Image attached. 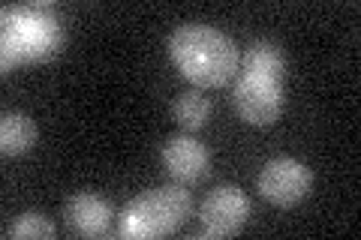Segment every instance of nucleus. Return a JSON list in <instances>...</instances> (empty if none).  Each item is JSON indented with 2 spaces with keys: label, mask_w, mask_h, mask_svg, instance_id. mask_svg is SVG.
<instances>
[{
  "label": "nucleus",
  "mask_w": 361,
  "mask_h": 240,
  "mask_svg": "<svg viewBox=\"0 0 361 240\" xmlns=\"http://www.w3.org/2000/svg\"><path fill=\"white\" fill-rule=\"evenodd\" d=\"M163 165L178 184H196L208 175V151L190 135H172L163 144Z\"/></svg>",
  "instance_id": "nucleus-6"
},
{
  "label": "nucleus",
  "mask_w": 361,
  "mask_h": 240,
  "mask_svg": "<svg viewBox=\"0 0 361 240\" xmlns=\"http://www.w3.org/2000/svg\"><path fill=\"white\" fill-rule=\"evenodd\" d=\"M208 114H211V106H208V99L202 96L199 90H187V94H180L178 102H175V120L190 132L205 127Z\"/></svg>",
  "instance_id": "nucleus-10"
},
{
  "label": "nucleus",
  "mask_w": 361,
  "mask_h": 240,
  "mask_svg": "<svg viewBox=\"0 0 361 240\" xmlns=\"http://www.w3.org/2000/svg\"><path fill=\"white\" fill-rule=\"evenodd\" d=\"M172 61L199 87H220L238 70L235 42L208 25H180L169 42Z\"/></svg>",
  "instance_id": "nucleus-1"
},
{
  "label": "nucleus",
  "mask_w": 361,
  "mask_h": 240,
  "mask_svg": "<svg viewBox=\"0 0 361 240\" xmlns=\"http://www.w3.org/2000/svg\"><path fill=\"white\" fill-rule=\"evenodd\" d=\"M235 108L253 127H268L283 111V87L277 82H262V78L241 75L235 82Z\"/></svg>",
  "instance_id": "nucleus-5"
},
{
  "label": "nucleus",
  "mask_w": 361,
  "mask_h": 240,
  "mask_svg": "<svg viewBox=\"0 0 361 240\" xmlns=\"http://www.w3.org/2000/svg\"><path fill=\"white\" fill-rule=\"evenodd\" d=\"M9 237H54V225L45 220L42 213H25L18 216V222L9 228Z\"/></svg>",
  "instance_id": "nucleus-11"
},
{
  "label": "nucleus",
  "mask_w": 361,
  "mask_h": 240,
  "mask_svg": "<svg viewBox=\"0 0 361 240\" xmlns=\"http://www.w3.org/2000/svg\"><path fill=\"white\" fill-rule=\"evenodd\" d=\"M310 184H313L310 168L292 156L271 159L262 168V175H259V192H262L265 201L277 204V208L298 204L310 192Z\"/></svg>",
  "instance_id": "nucleus-3"
},
{
  "label": "nucleus",
  "mask_w": 361,
  "mask_h": 240,
  "mask_svg": "<svg viewBox=\"0 0 361 240\" xmlns=\"http://www.w3.org/2000/svg\"><path fill=\"white\" fill-rule=\"evenodd\" d=\"M283 54H280V49L274 42L268 39H256L250 42V49H247L244 54V72L241 75H250V78H262V82H277L283 78Z\"/></svg>",
  "instance_id": "nucleus-8"
},
{
  "label": "nucleus",
  "mask_w": 361,
  "mask_h": 240,
  "mask_svg": "<svg viewBox=\"0 0 361 240\" xmlns=\"http://www.w3.org/2000/svg\"><path fill=\"white\" fill-rule=\"evenodd\" d=\"M33 141H37V123L27 114H18V111L4 114V123H0V151L6 156H16V153H25Z\"/></svg>",
  "instance_id": "nucleus-9"
},
{
  "label": "nucleus",
  "mask_w": 361,
  "mask_h": 240,
  "mask_svg": "<svg viewBox=\"0 0 361 240\" xmlns=\"http://www.w3.org/2000/svg\"><path fill=\"white\" fill-rule=\"evenodd\" d=\"M109 222H111L109 204L99 196H94V192H75V196L66 201V225H70L75 234L103 237V234H109Z\"/></svg>",
  "instance_id": "nucleus-7"
},
{
  "label": "nucleus",
  "mask_w": 361,
  "mask_h": 240,
  "mask_svg": "<svg viewBox=\"0 0 361 240\" xmlns=\"http://www.w3.org/2000/svg\"><path fill=\"white\" fill-rule=\"evenodd\" d=\"M190 216V192L184 187H157L127 204L121 216L123 237H163L178 232Z\"/></svg>",
  "instance_id": "nucleus-2"
},
{
  "label": "nucleus",
  "mask_w": 361,
  "mask_h": 240,
  "mask_svg": "<svg viewBox=\"0 0 361 240\" xmlns=\"http://www.w3.org/2000/svg\"><path fill=\"white\" fill-rule=\"evenodd\" d=\"M247 216H250V201L238 187H217L202 201V234L205 237H232L238 234Z\"/></svg>",
  "instance_id": "nucleus-4"
}]
</instances>
